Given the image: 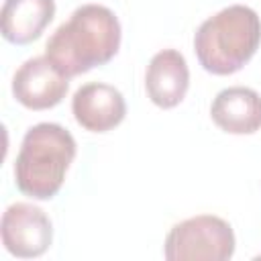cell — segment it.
Returning a JSON list of instances; mask_svg holds the SVG:
<instances>
[{"label": "cell", "instance_id": "cell-6", "mask_svg": "<svg viewBox=\"0 0 261 261\" xmlns=\"http://www.w3.org/2000/svg\"><path fill=\"white\" fill-rule=\"evenodd\" d=\"M69 88V77H65L49 59L33 57L27 59L14 73L12 94L14 98L31 110H47L57 106Z\"/></svg>", "mask_w": 261, "mask_h": 261}, {"label": "cell", "instance_id": "cell-3", "mask_svg": "<svg viewBox=\"0 0 261 261\" xmlns=\"http://www.w3.org/2000/svg\"><path fill=\"white\" fill-rule=\"evenodd\" d=\"M261 43V20L243 4H232L206 18L194 35V51L200 65L214 75L239 71Z\"/></svg>", "mask_w": 261, "mask_h": 261}, {"label": "cell", "instance_id": "cell-7", "mask_svg": "<svg viewBox=\"0 0 261 261\" xmlns=\"http://www.w3.org/2000/svg\"><path fill=\"white\" fill-rule=\"evenodd\" d=\"M71 112L80 126L92 133H106L122 122L126 114L124 96L110 84L90 82L75 90Z\"/></svg>", "mask_w": 261, "mask_h": 261}, {"label": "cell", "instance_id": "cell-9", "mask_svg": "<svg viewBox=\"0 0 261 261\" xmlns=\"http://www.w3.org/2000/svg\"><path fill=\"white\" fill-rule=\"evenodd\" d=\"M210 116L224 133L251 135L261 128V96L245 86L224 88L212 100Z\"/></svg>", "mask_w": 261, "mask_h": 261}, {"label": "cell", "instance_id": "cell-4", "mask_svg": "<svg viewBox=\"0 0 261 261\" xmlns=\"http://www.w3.org/2000/svg\"><path fill=\"white\" fill-rule=\"evenodd\" d=\"M163 255L167 261H226L234 255V232L218 216H192L171 226Z\"/></svg>", "mask_w": 261, "mask_h": 261}, {"label": "cell", "instance_id": "cell-5", "mask_svg": "<svg viewBox=\"0 0 261 261\" xmlns=\"http://www.w3.org/2000/svg\"><path fill=\"white\" fill-rule=\"evenodd\" d=\"M2 245L6 251L20 259L43 255L53 239L49 216L29 202L10 204L2 214Z\"/></svg>", "mask_w": 261, "mask_h": 261}, {"label": "cell", "instance_id": "cell-2", "mask_svg": "<svg viewBox=\"0 0 261 261\" xmlns=\"http://www.w3.org/2000/svg\"><path fill=\"white\" fill-rule=\"evenodd\" d=\"M73 157L75 139L67 128L55 122L31 126L14 161L16 188L35 200L53 198L63 186Z\"/></svg>", "mask_w": 261, "mask_h": 261}, {"label": "cell", "instance_id": "cell-1", "mask_svg": "<svg viewBox=\"0 0 261 261\" xmlns=\"http://www.w3.org/2000/svg\"><path fill=\"white\" fill-rule=\"evenodd\" d=\"M120 47V22L102 4H84L55 29L45 55L65 75L73 77L108 63Z\"/></svg>", "mask_w": 261, "mask_h": 261}, {"label": "cell", "instance_id": "cell-8", "mask_svg": "<svg viewBox=\"0 0 261 261\" xmlns=\"http://www.w3.org/2000/svg\"><path fill=\"white\" fill-rule=\"evenodd\" d=\"M190 86V69L186 57L177 49H163L153 55L145 73V90L159 108L177 106Z\"/></svg>", "mask_w": 261, "mask_h": 261}, {"label": "cell", "instance_id": "cell-10", "mask_svg": "<svg viewBox=\"0 0 261 261\" xmlns=\"http://www.w3.org/2000/svg\"><path fill=\"white\" fill-rule=\"evenodd\" d=\"M53 16V0H4L2 37L14 45H27L41 37Z\"/></svg>", "mask_w": 261, "mask_h": 261}]
</instances>
